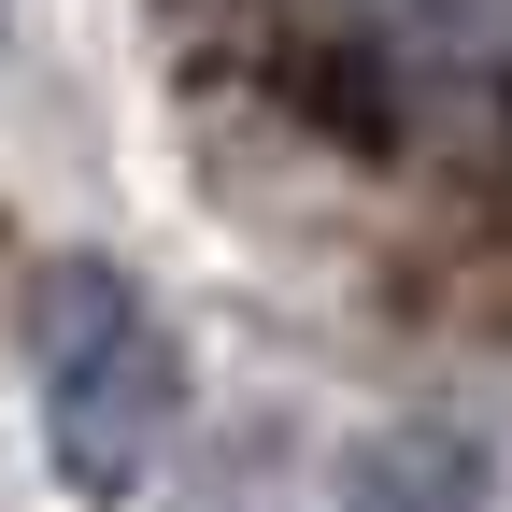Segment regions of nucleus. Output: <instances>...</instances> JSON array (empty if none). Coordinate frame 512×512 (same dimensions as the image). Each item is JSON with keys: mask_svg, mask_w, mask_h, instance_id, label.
I'll return each instance as SVG.
<instances>
[{"mask_svg": "<svg viewBox=\"0 0 512 512\" xmlns=\"http://www.w3.org/2000/svg\"><path fill=\"white\" fill-rule=\"evenodd\" d=\"M484 498H498V456H484L456 413H399V427H370L356 470H342V512H484Z\"/></svg>", "mask_w": 512, "mask_h": 512, "instance_id": "f03ea898", "label": "nucleus"}, {"mask_svg": "<svg viewBox=\"0 0 512 512\" xmlns=\"http://www.w3.org/2000/svg\"><path fill=\"white\" fill-rule=\"evenodd\" d=\"M29 384H43V456L72 498H128L185 413V356L114 256H57L29 285Z\"/></svg>", "mask_w": 512, "mask_h": 512, "instance_id": "f257e3e1", "label": "nucleus"}]
</instances>
